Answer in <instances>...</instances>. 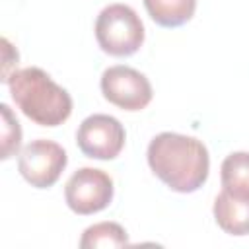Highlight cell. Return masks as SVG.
Returning a JSON list of instances; mask_svg holds the SVG:
<instances>
[{
    "instance_id": "cell-7",
    "label": "cell",
    "mask_w": 249,
    "mask_h": 249,
    "mask_svg": "<svg viewBox=\"0 0 249 249\" xmlns=\"http://www.w3.org/2000/svg\"><path fill=\"white\" fill-rule=\"evenodd\" d=\"M126 132L119 119L95 113L82 121L76 132V144L84 156L93 160H115L124 148Z\"/></svg>"
},
{
    "instance_id": "cell-11",
    "label": "cell",
    "mask_w": 249,
    "mask_h": 249,
    "mask_svg": "<svg viewBox=\"0 0 249 249\" xmlns=\"http://www.w3.org/2000/svg\"><path fill=\"white\" fill-rule=\"evenodd\" d=\"M128 245V233L117 222H99L84 230L80 247L82 249H107V247H124Z\"/></svg>"
},
{
    "instance_id": "cell-12",
    "label": "cell",
    "mask_w": 249,
    "mask_h": 249,
    "mask_svg": "<svg viewBox=\"0 0 249 249\" xmlns=\"http://www.w3.org/2000/svg\"><path fill=\"white\" fill-rule=\"evenodd\" d=\"M0 113H2V132H0V140H2V160H8L12 156L18 154L19 146H21V126L18 123V119L14 117L12 109L2 103L0 105Z\"/></svg>"
},
{
    "instance_id": "cell-8",
    "label": "cell",
    "mask_w": 249,
    "mask_h": 249,
    "mask_svg": "<svg viewBox=\"0 0 249 249\" xmlns=\"http://www.w3.org/2000/svg\"><path fill=\"white\" fill-rule=\"evenodd\" d=\"M214 220L230 235L249 233V195H235L226 189L214 200Z\"/></svg>"
},
{
    "instance_id": "cell-6",
    "label": "cell",
    "mask_w": 249,
    "mask_h": 249,
    "mask_svg": "<svg viewBox=\"0 0 249 249\" xmlns=\"http://www.w3.org/2000/svg\"><path fill=\"white\" fill-rule=\"evenodd\" d=\"M103 97L123 111H140L152 101V84L136 68L117 64L101 74Z\"/></svg>"
},
{
    "instance_id": "cell-9",
    "label": "cell",
    "mask_w": 249,
    "mask_h": 249,
    "mask_svg": "<svg viewBox=\"0 0 249 249\" xmlns=\"http://www.w3.org/2000/svg\"><path fill=\"white\" fill-rule=\"evenodd\" d=\"M144 8L158 25L179 27L195 16L196 0H144Z\"/></svg>"
},
{
    "instance_id": "cell-5",
    "label": "cell",
    "mask_w": 249,
    "mask_h": 249,
    "mask_svg": "<svg viewBox=\"0 0 249 249\" xmlns=\"http://www.w3.org/2000/svg\"><path fill=\"white\" fill-rule=\"evenodd\" d=\"M68 163L64 148L53 140H31L18 158V169L21 177L35 189L53 187Z\"/></svg>"
},
{
    "instance_id": "cell-10",
    "label": "cell",
    "mask_w": 249,
    "mask_h": 249,
    "mask_svg": "<svg viewBox=\"0 0 249 249\" xmlns=\"http://www.w3.org/2000/svg\"><path fill=\"white\" fill-rule=\"evenodd\" d=\"M222 189L235 195H249V152L230 154L220 167Z\"/></svg>"
},
{
    "instance_id": "cell-1",
    "label": "cell",
    "mask_w": 249,
    "mask_h": 249,
    "mask_svg": "<svg viewBox=\"0 0 249 249\" xmlns=\"http://www.w3.org/2000/svg\"><path fill=\"white\" fill-rule=\"evenodd\" d=\"M146 158L150 169L175 193H195L208 179L210 156L195 136L160 132L150 140Z\"/></svg>"
},
{
    "instance_id": "cell-4",
    "label": "cell",
    "mask_w": 249,
    "mask_h": 249,
    "mask_svg": "<svg viewBox=\"0 0 249 249\" xmlns=\"http://www.w3.org/2000/svg\"><path fill=\"white\" fill-rule=\"evenodd\" d=\"M113 179L95 167H82L70 175L64 187V198L72 212L89 216L105 210L113 200Z\"/></svg>"
},
{
    "instance_id": "cell-3",
    "label": "cell",
    "mask_w": 249,
    "mask_h": 249,
    "mask_svg": "<svg viewBox=\"0 0 249 249\" xmlns=\"http://www.w3.org/2000/svg\"><path fill=\"white\" fill-rule=\"evenodd\" d=\"M95 39L111 56H130L144 43V23L126 4L105 6L95 19Z\"/></svg>"
},
{
    "instance_id": "cell-2",
    "label": "cell",
    "mask_w": 249,
    "mask_h": 249,
    "mask_svg": "<svg viewBox=\"0 0 249 249\" xmlns=\"http://www.w3.org/2000/svg\"><path fill=\"white\" fill-rule=\"evenodd\" d=\"M6 84L18 109L41 126H58L72 113L70 93L37 66L14 70Z\"/></svg>"
}]
</instances>
